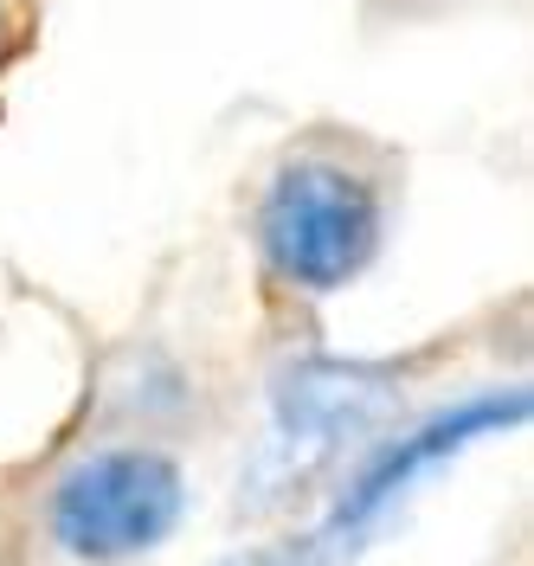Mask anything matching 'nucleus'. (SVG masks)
Masks as SVG:
<instances>
[{"instance_id": "nucleus-1", "label": "nucleus", "mask_w": 534, "mask_h": 566, "mask_svg": "<svg viewBox=\"0 0 534 566\" xmlns=\"http://www.w3.org/2000/svg\"><path fill=\"white\" fill-rule=\"evenodd\" d=\"M399 399H406V387L380 360H342V354L290 360L271 380L264 431L245 463V502L284 509L296 495H310L322 476L360 458L399 419Z\"/></svg>"}, {"instance_id": "nucleus-2", "label": "nucleus", "mask_w": 534, "mask_h": 566, "mask_svg": "<svg viewBox=\"0 0 534 566\" xmlns=\"http://www.w3.org/2000/svg\"><path fill=\"white\" fill-rule=\"evenodd\" d=\"M251 239L284 290L335 296L387 239V193L342 148H290L251 207Z\"/></svg>"}, {"instance_id": "nucleus-3", "label": "nucleus", "mask_w": 534, "mask_h": 566, "mask_svg": "<svg viewBox=\"0 0 534 566\" xmlns=\"http://www.w3.org/2000/svg\"><path fill=\"white\" fill-rule=\"evenodd\" d=\"M515 424H528V392L522 387H483V392H463L458 406H438L431 419H412L399 424V431H380L360 463L335 483V502H328V515L316 522L310 541H296L284 560L290 566H342L355 560L360 547L374 541V534L387 528L392 515L419 495L426 476H438L444 463H458L463 451H477V444H490L502 431H515Z\"/></svg>"}, {"instance_id": "nucleus-4", "label": "nucleus", "mask_w": 534, "mask_h": 566, "mask_svg": "<svg viewBox=\"0 0 534 566\" xmlns=\"http://www.w3.org/2000/svg\"><path fill=\"white\" fill-rule=\"evenodd\" d=\"M187 515V470L161 444H104L52 476L45 534L65 560L123 566L168 547Z\"/></svg>"}, {"instance_id": "nucleus-5", "label": "nucleus", "mask_w": 534, "mask_h": 566, "mask_svg": "<svg viewBox=\"0 0 534 566\" xmlns=\"http://www.w3.org/2000/svg\"><path fill=\"white\" fill-rule=\"evenodd\" d=\"M232 566H290L284 554H251V560H232Z\"/></svg>"}]
</instances>
